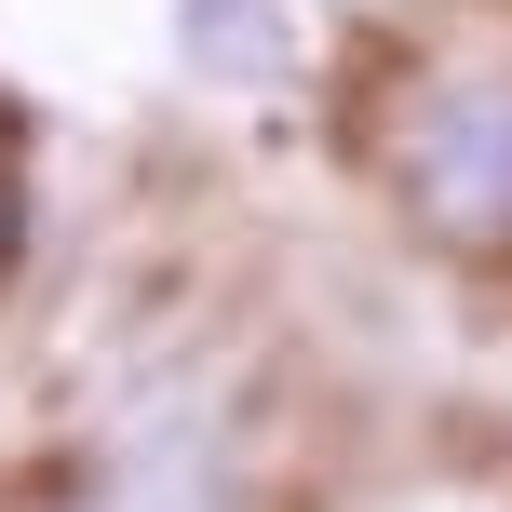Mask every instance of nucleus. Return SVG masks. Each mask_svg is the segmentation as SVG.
Returning <instances> with one entry per match:
<instances>
[{"label":"nucleus","instance_id":"nucleus-1","mask_svg":"<svg viewBox=\"0 0 512 512\" xmlns=\"http://www.w3.org/2000/svg\"><path fill=\"white\" fill-rule=\"evenodd\" d=\"M405 203H418V230L512 256V68L432 95V122L405 135Z\"/></svg>","mask_w":512,"mask_h":512},{"label":"nucleus","instance_id":"nucleus-2","mask_svg":"<svg viewBox=\"0 0 512 512\" xmlns=\"http://www.w3.org/2000/svg\"><path fill=\"white\" fill-rule=\"evenodd\" d=\"M95 512H216V472L189 459V445H149L135 472H108V499Z\"/></svg>","mask_w":512,"mask_h":512}]
</instances>
